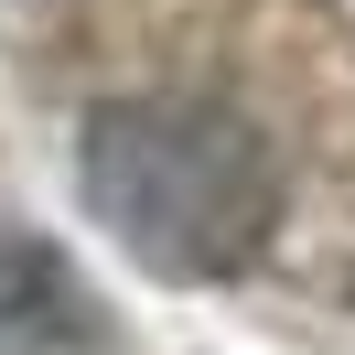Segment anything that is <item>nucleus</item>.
<instances>
[{"instance_id":"f257e3e1","label":"nucleus","mask_w":355,"mask_h":355,"mask_svg":"<svg viewBox=\"0 0 355 355\" xmlns=\"http://www.w3.org/2000/svg\"><path fill=\"white\" fill-rule=\"evenodd\" d=\"M76 194L151 280H237L280 237V151L226 97H119L76 140Z\"/></svg>"},{"instance_id":"f03ea898","label":"nucleus","mask_w":355,"mask_h":355,"mask_svg":"<svg viewBox=\"0 0 355 355\" xmlns=\"http://www.w3.org/2000/svg\"><path fill=\"white\" fill-rule=\"evenodd\" d=\"M87 345H97V312L76 291V269L44 237L0 226V355H87Z\"/></svg>"}]
</instances>
